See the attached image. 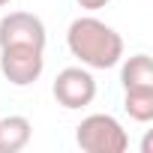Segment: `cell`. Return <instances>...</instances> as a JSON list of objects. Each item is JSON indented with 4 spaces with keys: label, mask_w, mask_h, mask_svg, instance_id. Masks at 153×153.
Instances as JSON below:
<instances>
[{
    "label": "cell",
    "mask_w": 153,
    "mask_h": 153,
    "mask_svg": "<svg viewBox=\"0 0 153 153\" xmlns=\"http://www.w3.org/2000/svg\"><path fill=\"white\" fill-rule=\"evenodd\" d=\"M66 48L87 69H111L123 60V36L93 15H81L69 24Z\"/></svg>",
    "instance_id": "6da1fadb"
},
{
    "label": "cell",
    "mask_w": 153,
    "mask_h": 153,
    "mask_svg": "<svg viewBox=\"0 0 153 153\" xmlns=\"http://www.w3.org/2000/svg\"><path fill=\"white\" fill-rule=\"evenodd\" d=\"M75 144L84 153H123L129 147V135L111 114H87L75 126Z\"/></svg>",
    "instance_id": "7a4b0ae2"
},
{
    "label": "cell",
    "mask_w": 153,
    "mask_h": 153,
    "mask_svg": "<svg viewBox=\"0 0 153 153\" xmlns=\"http://www.w3.org/2000/svg\"><path fill=\"white\" fill-rule=\"evenodd\" d=\"M45 69V48L36 45H0V72L15 87H30Z\"/></svg>",
    "instance_id": "3957f363"
},
{
    "label": "cell",
    "mask_w": 153,
    "mask_h": 153,
    "mask_svg": "<svg viewBox=\"0 0 153 153\" xmlns=\"http://www.w3.org/2000/svg\"><path fill=\"white\" fill-rule=\"evenodd\" d=\"M51 93H54L57 105H63L69 111H78L96 99V78L90 75L87 66H66L57 72Z\"/></svg>",
    "instance_id": "277c9868"
},
{
    "label": "cell",
    "mask_w": 153,
    "mask_h": 153,
    "mask_svg": "<svg viewBox=\"0 0 153 153\" xmlns=\"http://www.w3.org/2000/svg\"><path fill=\"white\" fill-rule=\"evenodd\" d=\"M45 24L33 12H9L0 18V45H36L45 48Z\"/></svg>",
    "instance_id": "5b68a950"
},
{
    "label": "cell",
    "mask_w": 153,
    "mask_h": 153,
    "mask_svg": "<svg viewBox=\"0 0 153 153\" xmlns=\"http://www.w3.org/2000/svg\"><path fill=\"white\" fill-rule=\"evenodd\" d=\"M33 126L24 114H9L0 117V153H18L30 144Z\"/></svg>",
    "instance_id": "8992f818"
},
{
    "label": "cell",
    "mask_w": 153,
    "mask_h": 153,
    "mask_svg": "<svg viewBox=\"0 0 153 153\" xmlns=\"http://www.w3.org/2000/svg\"><path fill=\"white\" fill-rule=\"evenodd\" d=\"M120 81H123V90L153 87V60H150V54H132L120 69Z\"/></svg>",
    "instance_id": "52a82bcc"
},
{
    "label": "cell",
    "mask_w": 153,
    "mask_h": 153,
    "mask_svg": "<svg viewBox=\"0 0 153 153\" xmlns=\"http://www.w3.org/2000/svg\"><path fill=\"white\" fill-rule=\"evenodd\" d=\"M123 108L135 123H150L153 120V87H132L123 96Z\"/></svg>",
    "instance_id": "ba28073f"
},
{
    "label": "cell",
    "mask_w": 153,
    "mask_h": 153,
    "mask_svg": "<svg viewBox=\"0 0 153 153\" xmlns=\"http://www.w3.org/2000/svg\"><path fill=\"white\" fill-rule=\"evenodd\" d=\"M111 0H78V6L81 9H87V12H96V9H102V6H108Z\"/></svg>",
    "instance_id": "9c48e42d"
},
{
    "label": "cell",
    "mask_w": 153,
    "mask_h": 153,
    "mask_svg": "<svg viewBox=\"0 0 153 153\" xmlns=\"http://www.w3.org/2000/svg\"><path fill=\"white\" fill-rule=\"evenodd\" d=\"M3 6H9V0H0V9H3Z\"/></svg>",
    "instance_id": "30bf717a"
}]
</instances>
